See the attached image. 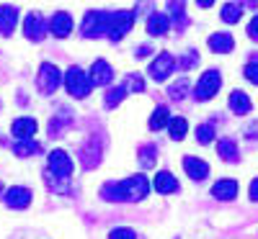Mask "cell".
Here are the masks:
<instances>
[{
    "label": "cell",
    "instance_id": "6da1fadb",
    "mask_svg": "<svg viewBox=\"0 0 258 239\" xmlns=\"http://www.w3.org/2000/svg\"><path fill=\"white\" fill-rule=\"evenodd\" d=\"M150 193V180L145 175L124 178L121 183H106L101 188V198L106 201H142Z\"/></svg>",
    "mask_w": 258,
    "mask_h": 239
},
{
    "label": "cell",
    "instance_id": "7a4b0ae2",
    "mask_svg": "<svg viewBox=\"0 0 258 239\" xmlns=\"http://www.w3.org/2000/svg\"><path fill=\"white\" fill-rule=\"evenodd\" d=\"M109 24H111V13H106V11H91V13H85L80 29H83V36L98 39L103 34H109Z\"/></svg>",
    "mask_w": 258,
    "mask_h": 239
},
{
    "label": "cell",
    "instance_id": "3957f363",
    "mask_svg": "<svg viewBox=\"0 0 258 239\" xmlns=\"http://www.w3.org/2000/svg\"><path fill=\"white\" fill-rule=\"evenodd\" d=\"M59 85H62V72L54 67L52 62H44L39 67V75H36V88L44 93V95H52Z\"/></svg>",
    "mask_w": 258,
    "mask_h": 239
},
{
    "label": "cell",
    "instance_id": "277c9868",
    "mask_svg": "<svg viewBox=\"0 0 258 239\" xmlns=\"http://www.w3.org/2000/svg\"><path fill=\"white\" fill-rule=\"evenodd\" d=\"M64 88H68V93L73 98H85L91 93V80L80 67H70L64 72Z\"/></svg>",
    "mask_w": 258,
    "mask_h": 239
},
{
    "label": "cell",
    "instance_id": "5b68a950",
    "mask_svg": "<svg viewBox=\"0 0 258 239\" xmlns=\"http://www.w3.org/2000/svg\"><path fill=\"white\" fill-rule=\"evenodd\" d=\"M220 88H222V75L217 70H207L199 77L197 88H194V98H197V100H209L212 95H217Z\"/></svg>",
    "mask_w": 258,
    "mask_h": 239
},
{
    "label": "cell",
    "instance_id": "8992f818",
    "mask_svg": "<svg viewBox=\"0 0 258 239\" xmlns=\"http://www.w3.org/2000/svg\"><path fill=\"white\" fill-rule=\"evenodd\" d=\"M47 172H49V175H54L57 180L68 183L70 175H73V160H70L68 152H64V149H54L52 155H49V167H47Z\"/></svg>",
    "mask_w": 258,
    "mask_h": 239
},
{
    "label": "cell",
    "instance_id": "52a82bcc",
    "mask_svg": "<svg viewBox=\"0 0 258 239\" xmlns=\"http://www.w3.org/2000/svg\"><path fill=\"white\" fill-rule=\"evenodd\" d=\"M135 18H137V13L135 11H116V13H111V24H109V36L111 41H119V39H124V34H129V29L135 26Z\"/></svg>",
    "mask_w": 258,
    "mask_h": 239
},
{
    "label": "cell",
    "instance_id": "ba28073f",
    "mask_svg": "<svg viewBox=\"0 0 258 239\" xmlns=\"http://www.w3.org/2000/svg\"><path fill=\"white\" fill-rule=\"evenodd\" d=\"M24 34L29 41H41L49 34V21H44L39 13H29L24 18Z\"/></svg>",
    "mask_w": 258,
    "mask_h": 239
},
{
    "label": "cell",
    "instance_id": "9c48e42d",
    "mask_svg": "<svg viewBox=\"0 0 258 239\" xmlns=\"http://www.w3.org/2000/svg\"><path fill=\"white\" fill-rule=\"evenodd\" d=\"M173 70H176V59H173V54L160 52V54L153 59V64H150V77H153L155 82H163Z\"/></svg>",
    "mask_w": 258,
    "mask_h": 239
},
{
    "label": "cell",
    "instance_id": "30bf717a",
    "mask_svg": "<svg viewBox=\"0 0 258 239\" xmlns=\"http://www.w3.org/2000/svg\"><path fill=\"white\" fill-rule=\"evenodd\" d=\"M31 190L29 188H24V185H13V188H8L6 190V206L8 208H16V211H24V208H29L31 206Z\"/></svg>",
    "mask_w": 258,
    "mask_h": 239
},
{
    "label": "cell",
    "instance_id": "8fae6325",
    "mask_svg": "<svg viewBox=\"0 0 258 239\" xmlns=\"http://www.w3.org/2000/svg\"><path fill=\"white\" fill-rule=\"evenodd\" d=\"M114 77V70H111V64L106 62V59H96L93 62V67L88 72V80H91V88H96V85H109Z\"/></svg>",
    "mask_w": 258,
    "mask_h": 239
},
{
    "label": "cell",
    "instance_id": "7c38bea8",
    "mask_svg": "<svg viewBox=\"0 0 258 239\" xmlns=\"http://www.w3.org/2000/svg\"><path fill=\"white\" fill-rule=\"evenodd\" d=\"M101 147H103V142L98 137H91L83 144V167L85 170H93L101 162Z\"/></svg>",
    "mask_w": 258,
    "mask_h": 239
},
{
    "label": "cell",
    "instance_id": "4fadbf2b",
    "mask_svg": "<svg viewBox=\"0 0 258 239\" xmlns=\"http://www.w3.org/2000/svg\"><path fill=\"white\" fill-rule=\"evenodd\" d=\"M49 31H52L57 39L70 36V34H73V16H70V13H64V11L54 13V16L49 18Z\"/></svg>",
    "mask_w": 258,
    "mask_h": 239
},
{
    "label": "cell",
    "instance_id": "5bb4252c",
    "mask_svg": "<svg viewBox=\"0 0 258 239\" xmlns=\"http://www.w3.org/2000/svg\"><path fill=\"white\" fill-rule=\"evenodd\" d=\"M183 170H186V175L194 183H202L209 175V165L204 160H199V157H183Z\"/></svg>",
    "mask_w": 258,
    "mask_h": 239
},
{
    "label": "cell",
    "instance_id": "9a60e30c",
    "mask_svg": "<svg viewBox=\"0 0 258 239\" xmlns=\"http://www.w3.org/2000/svg\"><path fill=\"white\" fill-rule=\"evenodd\" d=\"M212 195H214V198H220V201L238 198V180H232V178L217 180V183L212 185Z\"/></svg>",
    "mask_w": 258,
    "mask_h": 239
},
{
    "label": "cell",
    "instance_id": "2e32d148",
    "mask_svg": "<svg viewBox=\"0 0 258 239\" xmlns=\"http://www.w3.org/2000/svg\"><path fill=\"white\" fill-rule=\"evenodd\" d=\"M232 47H235V39H232L227 31H217V34L209 36V49H212V52H217V54H230Z\"/></svg>",
    "mask_w": 258,
    "mask_h": 239
},
{
    "label": "cell",
    "instance_id": "e0dca14e",
    "mask_svg": "<svg viewBox=\"0 0 258 239\" xmlns=\"http://www.w3.org/2000/svg\"><path fill=\"white\" fill-rule=\"evenodd\" d=\"M18 24V11L13 6H0V34L11 36Z\"/></svg>",
    "mask_w": 258,
    "mask_h": 239
},
{
    "label": "cell",
    "instance_id": "ac0fdd59",
    "mask_svg": "<svg viewBox=\"0 0 258 239\" xmlns=\"http://www.w3.org/2000/svg\"><path fill=\"white\" fill-rule=\"evenodd\" d=\"M11 132H13L16 142H21V139H31V137L36 134V121H34V118H16L13 126H11Z\"/></svg>",
    "mask_w": 258,
    "mask_h": 239
},
{
    "label": "cell",
    "instance_id": "d6986e66",
    "mask_svg": "<svg viewBox=\"0 0 258 239\" xmlns=\"http://www.w3.org/2000/svg\"><path fill=\"white\" fill-rule=\"evenodd\" d=\"M170 29V18L165 13H153L147 18V34L150 36H165Z\"/></svg>",
    "mask_w": 258,
    "mask_h": 239
},
{
    "label": "cell",
    "instance_id": "ffe728a7",
    "mask_svg": "<svg viewBox=\"0 0 258 239\" xmlns=\"http://www.w3.org/2000/svg\"><path fill=\"white\" fill-rule=\"evenodd\" d=\"M227 103H230V111H232V113H238V116H245V113H250V108H253L250 98H248L243 90H232Z\"/></svg>",
    "mask_w": 258,
    "mask_h": 239
},
{
    "label": "cell",
    "instance_id": "44dd1931",
    "mask_svg": "<svg viewBox=\"0 0 258 239\" xmlns=\"http://www.w3.org/2000/svg\"><path fill=\"white\" fill-rule=\"evenodd\" d=\"M217 152L225 162H238L240 160V149H238V142L235 139H220L217 142Z\"/></svg>",
    "mask_w": 258,
    "mask_h": 239
},
{
    "label": "cell",
    "instance_id": "7402d4cb",
    "mask_svg": "<svg viewBox=\"0 0 258 239\" xmlns=\"http://www.w3.org/2000/svg\"><path fill=\"white\" fill-rule=\"evenodd\" d=\"M68 126H73V113L59 111V113L52 116V121H49V137H62V132H64Z\"/></svg>",
    "mask_w": 258,
    "mask_h": 239
},
{
    "label": "cell",
    "instance_id": "603a6c76",
    "mask_svg": "<svg viewBox=\"0 0 258 239\" xmlns=\"http://www.w3.org/2000/svg\"><path fill=\"white\" fill-rule=\"evenodd\" d=\"M153 185H155V190L158 193H173V190H178V180L170 175V172H158L155 175V180H153Z\"/></svg>",
    "mask_w": 258,
    "mask_h": 239
},
{
    "label": "cell",
    "instance_id": "cb8c5ba5",
    "mask_svg": "<svg viewBox=\"0 0 258 239\" xmlns=\"http://www.w3.org/2000/svg\"><path fill=\"white\" fill-rule=\"evenodd\" d=\"M41 147L34 142V139H21V142H13V155L16 157H31V155H36Z\"/></svg>",
    "mask_w": 258,
    "mask_h": 239
},
{
    "label": "cell",
    "instance_id": "d4e9b609",
    "mask_svg": "<svg viewBox=\"0 0 258 239\" xmlns=\"http://www.w3.org/2000/svg\"><path fill=\"white\" fill-rule=\"evenodd\" d=\"M168 121H170V111L165 105H158L153 111V116H150V129H153V132H160L163 126H168Z\"/></svg>",
    "mask_w": 258,
    "mask_h": 239
},
{
    "label": "cell",
    "instance_id": "484cf974",
    "mask_svg": "<svg viewBox=\"0 0 258 239\" xmlns=\"http://www.w3.org/2000/svg\"><path fill=\"white\" fill-rule=\"evenodd\" d=\"M155 160H158L155 144H142V147H140V165H142L145 170H150V167H155Z\"/></svg>",
    "mask_w": 258,
    "mask_h": 239
},
{
    "label": "cell",
    "instance_id": "4316f807",
    "mask_svg": "<svg viewBox=\"0 0 258 239\" xmlns=\"http://www.w3.org/2000/svg\"><path fill=\"white\" fill-rule=\"evenodd\" d=\"M220 16H222L225 24H238L240 16H243V6H240V3H225Z\"/></svg>",
    "mask_w": 258,
    "mask_h": 239
},
{
    "label": "cell",
    "instance_id": "83f0119b",
    "mask_svg": "<svg viewBox=\"0 0 258 239\" xmlns=\"http://www.w3.org/2000/svg\"><path fill=\"white\" fill-rule=\"evenodd\" d=\"M124 98H126V88H124V85H116V88H109V90H106L103 103H106V108H116Z\"/></svg>",
    "mask_w": 258,
    "mask_h": 239
},
{
    "label": "cell",
    "instance_id": "f1b7e54d",
    "mask_svg": "<svg viewBox=\"0 0 258 239\" xmlns=\"http://www.w3.org/2000/svg\"><path fill=\"white\" fill-rule=\"evenodd\" d=\"M168 129H170V137H173L176 142H181V139L186 137V132H188V124H186V118L176 116V118L168 121Z\"/></svg>",
    "mask_w": 258,
    "mask_h": 239
},
{
    "label": "cell",
    "instance_id": "f546056e",
    "mask_svg": "<svg viewBox=\"0 0 258 239\" xmlns=\"http://www.w3.org/2000/svg\"><path fill=\"white\" fill-rule=\"evenodd\" d=\"M186 93H188V80L186 77H181L176 85H170V90H168V95L173 98V100H181Z\"/></svg>",
    "mask_w": 258,
    "mask_h": 239
},
{
    "label": "cell",
    "instance_id": "4dcf8cb0",
    "mask_svg": "<svg viewBox=\"0 0 258 239\" xmlns=\"http://www.w3.org/2000/svg\"><path fill=\"white\" fill-rule=\"evenodd\" d=\"M197 62H199V52H194V49H191V52H186V54L176 62V67H178V70H191Z\"/></svg>",
    "mask_w": 258,
    "mask_h": 239
},
{
    "label": "cell",
    "instance_id": "1f68e13d",
    "mask_svg": "<svg viewBox=\"0 0 258 239\" xmlns=\"http://www.w3.org/2000/svg\"><path fill=\"white\" fill-rule=\"evenodd\" d=\"M197 139H199V144H209V142L214 139V126H212V124L197 126Z\"/></svg>",
    "mask_w": 258,
    "mask_h": 239
},
{
    "label": "cell",
    "instance_id": "d6a6232c",
    "mask_svg": "<svg viewBox=\"0 0 258 239\" xmlns=\"http://www.w3.org/2000/svg\"><path fill=\"white\" fill-rule=\"evenodd\" d=\"M109 239H137V234H135V229H114L111 234H109Z\"/></svg>",
    "mask_w": 258,
    "mask_h": 239
},
{
    "label": "cell",
    "instance_id": "836d02e7",
    "mask_svg": "<svg viewBox=\"0 0 258 239\" xmlns=\"http://www.w3.org/2000/svg\"><path fill=\"white\" fill-rule=\"evenodd\" d=\"M126 90H135V93H142L145 90V82H142V77H137V75H132L126 80V85H124Z\"/></svg>",
    "mask_w": 258,
    "mask_h": 239
},
{
    "label": "cell",
    "instance_id": "e575fe53",
    "mask_svg": "<svg viewBox=\"0 0 258 239\" xmlns=\"http://www.w3.org/2000/svg\"><path fill=\"white\" fill-rule=\"evenodd\" d=\"M243 75H245V77H248L253 85H258V62H250V64H245Z\"/></svg>",
    "mask_w": 258,
    "mask_h": 239
},
{
    "label": "cell",
    "instance_id": "d590c367",
    "mask_svg": "<svg viewBox=\"0 0 258 239\" xmlns=\"http://www.w3.org/2000/svg\"><path fill=\"white\" fill-rule=\"evenodd\" d=\"M248 36H250L253 41H258V16H253V21L248 24Z\"/></svg>",
    "mask_w": 258,
    "mask_h": 239
},
{
    "label": "cell",
    "instance_id": "8d00e7d4",
    "mask_svg": "<svg viewBox=\"0 0 258 239\" xmlns=\"http://www.w3.org/2000/svg\"><path fill=\"white\" fill-rule=\"evenodd\" d=\"M250 201L258 203V178H253V183H250Z\"/></svg>",
    "mask_w": 258,
    "mask_h": 239
},
{
    "label": "cell",
    "instance_id": "74e56055",
    "mask_svg": "<svg viewBox=\"0 0 258 239\" xmlns=\"http://www.w3.org/2000/svg\"><path fill=\"white\" fill-rule=\"evenodd\" d=\"M147 54H150L147 47H140V49H137V57H147Z\"/></svg>",
    "mask_w": 258,
    "mask_h": 239
}]
</instances>
